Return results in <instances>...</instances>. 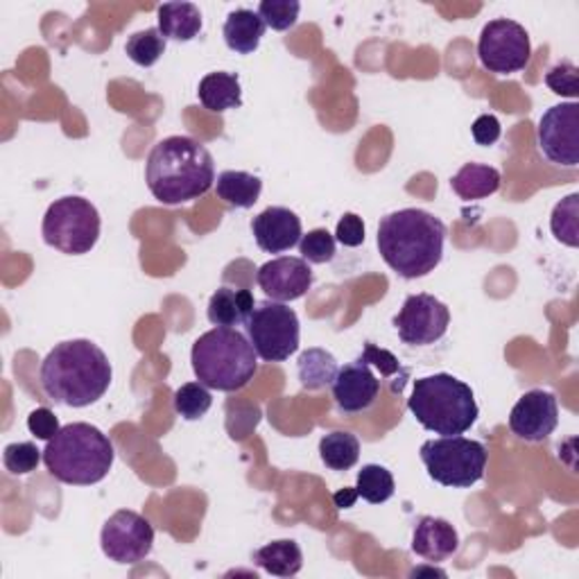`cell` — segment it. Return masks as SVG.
Segmentation results:
<instances>
[{
	"label": "cell",
	"instance_id": "1",
	"mask_svg": "<svg viewBox=\"0 0 579 579\" xmlns=\"http://www.w3.org/2000/svg\"><path fill=\"white\" fill-rule=\"evenodd\" d=\"M114 378L107 353L92 340L57 344L41 363L39 380L51 400L66 408H86L100 400Z\"/></svg>",
	"mask_w": 579,
	"mask_h": 579
},
{
	"label": "cell",
	"instance_id": "2",
	"mask_svg": "<svg viewBox=\"0 0 579 579\" xmlns=\"http://www.w3.org/2000/svg\"><path fill=\"white\" fill-rule=\"evenodd\" d=\"M376 243L392 270L415 281L435 272L441 262L447 225L423 208H400L380 219Z\"/></svg>",
	"mask_w": 579,
	"mask_h": 579
},
{
	"label": "cell",
	"instance_id": "3",
	"mask_svg": "<svg viewBox=\"0 0 579 579\" xmlns=\"http://www.w3.org/2000/svg\"><path fill=\"white\" fill-rule=\"evenodd\" d=\"M146 182L154 200L165 206H180L211 191L215 184V163L200 141L168 137L148 157Z\"/></svg>",
	"mask_w": 579,
	"mask_h": 579
},
{
	"label": "cell",
	"instance_id": "4",
	"mask_svg": "<svg viewBox=\"0 0 579 579\" xmlns=\"http://www.w3.org/2000/svg\"><path fill=\"white\" fill-rule=\"evenodd\" d=\"M116 460L111 439L92 423L64 426L43 451V464L64 484L92 486L103 482Z\"/></svg>",
	"mask_w": 579,
	"mask_h": 579
},
{
	"label": "cell",
	"instance_id": "5",
	"mask_svg": "<svg viewBox=\"0 0 579 579\" xmlns=\"http://www.w3.org/2000/svg\"><path fill=\"white\" fill-rule=\"evenodd\" d=\"M191 363L197 380L217 392H238L258 372V355L249 337L225 326H215L195 340Z\"/></svg>",
	"mask_w": 579,
	"mask_h": 579
},
{
	"label": "cell",
	"instance_id": "6",
	"mask_svg": "<svg viewBox=\"0 0 579 579\" xmlns=\"http://www.w3.org/2000/svg\"><path fill=\"white\" fill-rule=\"evenodd\" d=\"M408 410L426 430L441 437L464 435L473 428L480 415L473 389L451 374H435L415 380Z\"/></svg>",
	"mask_w": 579,
	"mask_h": 579
},
{
	"label": "cell",
	"instance_id": "7",
	"mask_svg": "<svg viewBox=\"0 0 579 579\" xmlns=\"http://www.w3.org/2000/svg\"><path fill=\"white\" fill-rule=\"evenodd\" d=\"M103 219L98 208L77 195L55 200L43 215L41 236L49 247L68 256L88 254L100 238Z\"/></svg>",
	"mask_w": 579,
	"mask_h": 579
},
{
	"label": "cell",
	"instance_id": "8",
	"mask_svg": "<svg viewBox=\"0 0 579 579\" xmlns=\"http://www.w3.org/2000/svg\"><path fill=\"white\" fill-rule=\"evenodd\" d=\"M421 462L428 475L441 484L453 489H469L484 478L486 449L475 439L462 435L430 439L421 447Z\"/></svg>",
	"mask_w": 579,
	"mask_h": 579
},
{
	"label": "cell",
	"instance_id": "9",
	"mask_svg": "<svg viewBox=\"0 0 579 579\" xmlns=\"http://www.w3.org/2000/svg\"><path fill=\"white\" fill-rule=\"evenodd\" d=\"M245 326L256 355L265 363H283L299 351V318L286 303H256Z\"/></svg>",
	"mask_w": 579,
	"mask_h": 579
},
{
	"label": "cell",
	"instance_id": "10",
	"mask_svg": "<svg viewBox=\"0 0 579 579\" xmlns=\"http://www.w3.org/2000/svg\"><path fill=\"white\" fill-rule=\"evenodd\" d=\"M478 57L489 73L512 75L529 64L532 46L527 30L512 19L489 21L478 41Z\"/></svg>",
	"mask_w": 579,
	"mask_h": 579
},
{
	"label": "cell",
	"instance_id": "11",
	"mask_svg": "<svg viewBox=\"0 0 579 579\" xmlns=\"http://www.w3.org/2000/svg\"><path fill=\"white\" fill-rule=\"evenodd\" d=\"M100 546L111 561L133 566L152 553L154 527L146 516L137 512L118 510L103 525Z\"/></svg>",
	"mask_w": 579,
	"mask_h": 579
},
{
	"label": "cell",
	"instance_id": "12",
	"mask_svg": "<svg viewBox=\"0 0 579 579\" xmlns=\"http://www.w3.org/2000/svg\"><path fill=\"white\" fill-rule=\"evenodd\" d=\"M451 324L449 305L432 294H410L394 318L400 342L408 346H430L447 335Z\"/></svg>",
	"mask_w": 579,
	"mask_h": 579
},
{
	"label": "cell",
	"instance_id": "13",
	"mask_svg": "<svg viewBox=\"0 0 579 579\" xmlns=\"http://www.w3.org/2000/svg\"><path fill=\"white\" fill-rule=\"evenodd\" d=\"M539 150L548 161L564 168L579 165V105L564 103L550 107L537 127Z\"/></svg>",
	"mask_w": 579,
	"mask_h": 579
},
{
	"label": "cell",
	"instance_id": "14",
	"mask_svg": "<svg viewBox=\"0 0 579 579\" xmlns=\"http://www.w3.org/2000/svg\"><path fill=\"white\" fill-rule=\"evenodd\" d=\"M559 426L557 396L546 389L525 392L510 415V430L525 441H544Z\"/></svg>",
	"mask_w": 579,
	"mask_h": 579
},
{
	"label": "cell",
	"instance_id": "15",
	"mask_svg": "<svg viewBox=\"0 0 579 579\" xmlns=\"http://www.w3.org/2000/svg\"><path fill=\"white\" fill-rule=\"evenodd\" d=\"M256 281L272 301L288 303L301 299L313 288V270H310V265L303 258L279 256L260 265Z\"/></svg>",
	"mask_w": 579,
	"mask_h": 579
},
{
	"label": "cell",
	"instance_id": "16",
	"mask_svg": "<svg viewBox=\"0 0 579 579\" xmlns=\"http://www.w3.org/2000/svg\"><path fill=\"white\" fill-rule=\"evenodd\" d=\"M331 387L335 406L344 415H358L369 410L380 394V380L372 372V363L363 358V355L358 361L340 367Z\"/></svg>",
	"mask_w": 579,
	"mask_h": 579
},
{
	"label": "cell",
	"instance_id": "17",
	"mask_svg": "<svg viewBox=\"0 0 579 579\" xmlns=\"http://www.w3.org/2000/svg\"><path fill=\"white\" fill-rule=\"evenodd\" d=\"M251 234L256 245L267 254H283L299 245L301 219L286 206H270L251 219Z\"/></svg>",
	"mask_w": 579,
	"mask_h": 579
},
{
	"label": "cell",
	"instance_id": "18",
	"mask_svg": "<svg viewBox=\"0 0 579 579\" xmlns=\"http://www.w3.org/2000/svg\"><path fill=\"white\" fill-rule=\"evenodd\" d=\"M460 548L458 529L439 516H421L412 532V553L426 561L439 564L453 557Z\"/></svg>",
	"mask_w": 579,
	"mask_h": 579
},
{
	"label": "cell",
	"instance_id": "19",
	"mask_svg": "<svg viewBox=\"0 0 579 579\" xmlns=\"http://www.w3.org/2000/svg\"><path fill=\"white\" fill-rule=\"evenodd\" d=\"M254 308H256V299L249 290L225 286L213 292L206 308V315L213 326L236 329L240 324H247Z\"/></svg>",
	"mask_w": 579,
	"mask_h": 579
},
{
	"label": "cell",
	"instance_id": "20",
	"mask_svg": "<svg viewBox=\"0 0 579 579\" xmlns=\"http://www.w3.org/2000/svg\"><path fill=\"white\" fill-rule=\"evenodd\" d=\"M200 103L204 109L213 114H225L229 109H238L243 105V88H240V77L236 73H208L200 82L197 92Z\"/></svg>",
	"mask_w": 579,
	"mask_h": 579
},
{
	"label": "cell",
	"instance_id": "21",
	"mask_svg": "<svg viewBox=\"0 0 579 579\" xmlns=\"http://www.w3.org/2000/svg\"><path fill=\"white\" fill-rule=\"evenodd\" d=\"M265 21L254 10H236L227 17L222 34H225V43L229 51L238 55H251L258 51L260 39L265 36Z\"/></svg>",
	"mask_w": 579,
	"mask_h": 579
},
{
	"label": "cell",
	"instance_id": "22",
	"mask_svg": "<svg viewBox=\"0 0 579 579\" xmlns=\"http://www.w3.org/2000/svg\"><path fill=\"white\" fill-rule=\"evenodd\" d=\"M451 189L460 200H484L498 193L501 189V172L494 165L484 163H467L453 174Z\"/></svg>",
	"mask_w": 579,
	"mask_h": 579
},
{
	"label": "cell",
	"instance_id": "23",
	"mask_svg": "<svg viewBox=\"0 0 579 579\" xmlns=\"http://www.w3.org/2000/svg\"><path fill=\"white\" fill-rule=\"evenodd\" d=\"M337 372H340V365L335 361V355L326 349L313 346V349H305L299 355L297 376H299L301 387L308 392H318V389L333 385Z\"/></svg>",
	"mask_w": 579,
	"mask_h": 579
},
{
	"label": "cell",
	"instance_id": "24",
	"mask_svg": "<svg viewBox=\"0 0 579 579\" xmlns=\"http://www.w3.org/2000/svg\"><path fill=\"white\" fill-rule=\"evenodd\" d=\"M215 193L234 208H251L262 193V182L245 170H225L217 174Z\"/></svg>",
	"mask_w": 579,
	"mask_h": 579
},
{
	"label": "cell",
	"instance_id": "25",
	"mask_svg": "<svg viewBox=\"0 0 579 579\" xmlns=\"http://www.w3.org/2000/svg\"><path fill=\"white\" fill-rule=\"evenodd\" d=\"M157 17L159 32L172 41H193L202 30V12L195 3H163Z\"/></svg>",
	"mask_w": 579,
	"mask_h": 579
},
{
	"label": "cell",
	"instance_id": "26",
	"mask_svg": "<svg viewBox=\"0 0 579 579\" xmlns=\"http://www.w3.org/2000/svg\"><path fill=\"white\" fill-rule=\"evenodd\" d=\"M251 559L265 572L277 575V577H294L303 566L301 548L292 539H279V542L267 544V546L254 550Z\"/></svg>",
	"mask_w": 579,
	"mask_h": 579
},
{
	"label": "cell",
	"instance_id": "27",
	"mask_svg": "<svg viewBox=\"0 0 579 579\" xmlns=\"http://www.w3.org/2000/svg\"><path fill=\"white\" fill-rule=\"evenodd\" d=\"M320 458L331 471H349L361 460V441L346 430H335L322 437Z\"/></svg>",
	"mask_w": 579,
	"mask_h": 579
},
{
	"label": "cell",
	"instance_id": "28",
	"mask_svg": "<svg viewBox=\"0 0 579 579\" xmlns=\"http://www.w3.org/2000/svg\"><path fill=\"white\" fill-rule=\"evenodd\" d=\"M394 475L380 464L363 467L358 473V482H355V492L372 505L387 503L394 496Z\"/></svg>",
	"mask_w": 579,
	"mask_h": 579
},
{
	"label": "cell",
	"instance_id": "29",
	"mask_svg": "<svg viewBox=\"0 0 579 579\" xmlns=\"http://www.w3.org/2000/svg\"><path fill=\"white\" fill-rule=\"evenodd\" d=\"M127 57L143 68L154 66L163 53H165V36L159 32V28H148L137 34H131L125 43Z\"/></svg>",
	"mask_w": 579,
	"mask_h": 579
},
{
	"label": "cell",
	"instance_id": "30",
	"mask_svg": "<svg viewBox=\"0 0 579 579\" xmlns=\"http://www.w3.org/2000/svg\"><path fill=\"white\" fill-rule=\"evenodd\" d=\"M172 406H174V412L180 415L182 419L197 421L211 410L213 396H211L206 385H202V383H186V385H182L180 389L174 392Z\"/></svg>",
	"mask_w": 579,
	"mask_h": 579
},
{
	"label": "cell",
	"instance_id": "31",
	"mask_svg": "<svg viewBox=\"0 0 579 579\" xmlns=\"http://www.w3.org/2000/svg\"><path fill=\"white\" fill-rule=\"evenodd\" d=\"M579 195L572 193L566 200H561L550 217V229L553 236L568 245V247H577L579 245Z\"/></svg>",
	"mask_w": 579,
	"mask_h": 579
},
{
	"label": "cell",
	"instance_id": "32",
	"mask_svg": "<svg viewBox=\"0 0 579 579\" xmlns=\"http://www.w3.org/2000/svg\"><path fill=\"white\" fill-rule=\"evenodd\" d=\"M301 6L297 0H262L258 6V17L265 21L267 28H272L277 32H286L294 28L299 21Z\"/></svg>",
	"mask_w": 579,
	"mask_h": 579
},
{
	"label": "cell",
	"instance_id": "33",
	"mask_svg": "<svg viewBox=\"0 0 579 579\" xmlns=\"http://www.w3.org/2000/svg\"><path fill=\"white\" fill-rule=\"evenodd\" d=\"M299 254L305 262L324 265L335 258V236L326 229H313L299 240Z\"/></svg>",
	"mask_w": 579,
	"mask_h": 579
},
{
	"label": "cell",
	"instance_id": "34",
	"mask_svg": "<svg viewBox=\"0 0 579 579\" xmlns=\"http://www.w3.org/2000/svg\"><path fill=\"white\" fill-rule=\"evenodd\" d=\"M41 458H43V451H39L32 441H17L6 447L3 464L12 475H28L36 471Z\"/></svg>",
	"mask_w": 579,
	"mask_h": 579
},
{
	"label": "cell",
	"instance_id": "35",
	"mask_svg": "<svg viewBox=\"0 0 579 579\" xmlns=\"http://www.w3.org/2000/svg\"><path fill=\"white\" fill-rule=\"evenodd\" d=\"M546 84L553 94L575 100L579 96V71L572 62H559L548 71Z\"/></svg>",
	"mask_w": 579,
	"mask_h": 579
},
{
	"label": "cell",
	"instance_id": "36",
	"mask_svg": "<svg viewBox=\"0 0 579 579\" xmlns=\"http://www.w3.org/2000/svg\"><path fill=\"white\" fill-rule=\"evenodd\" d=\"M335 240L344 247H361L365 243V222L361 215L344 213L337 222Z\"/></svg>",
	"mask_w": 579,
	"mask_h": 579
},
{
	"label": "cell",
	"instance_id": "37",
	"mask_svg": "<svg viewBox=\"0 0 579 579\" xmlns=\"http://www.w3.org/2000/svg\"><path fill=\"white\" fill-rule=\"evenodd\" d=\"M28 430L41 441H51L62 428H60V419L51 408H36L28 417Z\"/></svg>",
	"mask_w": 579,
	"mask_h": 579
},
{
	"label": "cell",
	"instance_id": "38",
	"mask_svg": "<svg viewBox=\"0 0 579 579\" xmlns=\"http://www.w3.org/2000/svg\"><path fill=\"white\" fill-rule=\"evenodd\" d=\"M471 133H473V141L478 146H494L501 133H503V127H501V120L494 116V114H482L475 118L473 127H471Z\"/></svg>",
	"mask_w": 579,
	"mask_h": 579
},
{
	"label": "cell",
	"instance_id": "39",
	"mask_svg": "<svg viewBox=\"0 0 579 579\" xmlns=\"http://www.w3.org/2000/svg\"><path fill=\"white\" fill-rule=\"evenodd\" d=\"M358 492H355V486H349V489H342V492H337L333 496V503L337 510H349L355 505V501H358Z\"/></svg>",
	"mask_w": 579,
	"mask_h": 579
}]
</instances>
